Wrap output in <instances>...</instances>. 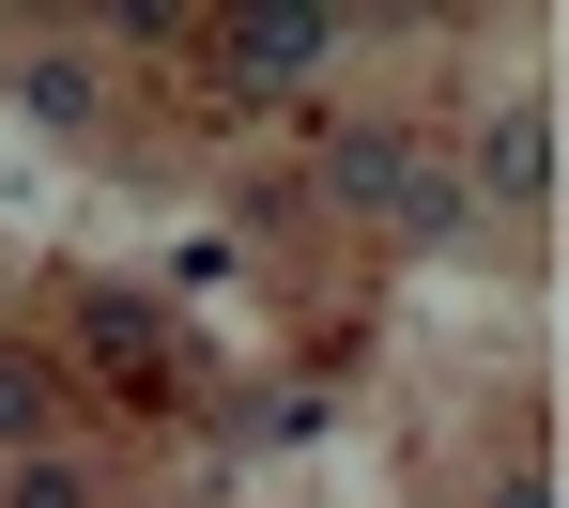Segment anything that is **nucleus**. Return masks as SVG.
I'll list each match as a JSON object with an SVG mask.
<instances>
[{
    "mask_svg": "<svg viewBox=\"0 0 569 508\" xmlns=\"http://www.w3.org/2000/svg\"><path fill=\"white\" fill-rule=\"evenodd\" d=\"M477 186H492V216L555 201V108H539V93H508L492 123H477Z\"/></svg>",
    "mask_w": 569,
    "mask_h": 508,
    "instance_id": "f257e3e1",
    "label": "nucleus"
},
{
    "mask_svg": "<svg viewBox=\"0 0 569 508\" xmlns=\"http://www.w3.org/2000/svg\"><path fill=\"white\" fill-rule=\"evenodd\" d=\"M323 47H339V16H231V78H247V93H278V78H308Z\"/></svg>",
    "mask_w": 569,
    "mask_h": 508,
    "instance_id": "f03ea898",
    "label": "nucleus"
},
{
    "mask_svg": "<svg viewBox=\"0 0 569 508\" xmlns=\"http://www.w3.org/2000/svg\"><path fill=\"white\" fill-rule=\"evenodd\" d=\"M16 508H93V494H78V462H16Z\"/></svg>",
    "mask_w": 569,
    "mask_h": 508,
    "instance_id": "7ed1b4c3",
    "label": "nucleus"
},
{
    "mask_svg": "<svg viewBox=\"0 0 569 508\" xmlns=\"http://www.w3.org/2000/svg\"><path fill=\"white\" fill-rule=\"evenodd\" d=\"M47 416V386H31V355H0V431H31Z\"/></svg>",
    "mask_w": 569,
    "mask_h": 508,
    "instance_id": "20e7f679",
    "label": "nucleus"
},
{
    "mask_svg": "<svg viewBox=\"0 0 569 508\" xmlns=\"http://www.w3.org/2000/svg\"><path fill=\"white\" fill-rule=\"evenodd\" d=\"M492 508H555V478H539V462H508V478H492Z\"/></svg>",
    "mask_w": 569,
    "mask_h": 508,
    "instance_id": "39448f33",
    "label": "nucleus"
}]
</instances>
